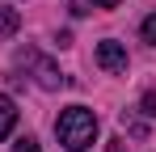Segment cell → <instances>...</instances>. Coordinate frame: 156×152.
Wrapping results in <instances>:
<instances>
[{"mask_svg":"<svg viewBox=\"0 0 156 152\" xmlns=\"http://www.w3.org/2000/svg\"><path fill=\"white\" fill-rule=\"evenodd\" d=\"M55 135H59L63 148L84 152L97 139V114H93L89 106H68V110H59V118H55Z\"/></svg>","mask_w":156,"mask_h":152,"instance_id":"obj_1","label":"cell"},{"mask_svg":"<svg viewBox=\"0 0 156 152\" xmlns=\"http://www.w3.org/2000/svg\"><path fill=\"white\" fill-rule=\"evenodd\" d=\"M97 63H101L105 72H127V47L122 42H114V38H105V42H97Z\"/></svg>","mask_w":156,"mask_h":152,"instance_id":"obj_2","label":"cell"},{"mask_svg":"<svg viewBox=\"0 0 156 152\" xmlns=\"http://www.w3.org/2000/svg\"><path fill=\"white\" fill-rule=\"evenodd\" d=\"M13 127H17V101L0 93V139H9V135H13Z\"/></svg>","mask_w":156,"mask_h":152,"instance_id":"obj_3","label":"cell"},{"mask_svg":"<svg viewBox=\"0 0 156 152\" xmlns=\"http://www.w3.org/2000/svg\"><path fill=\"white\" fill-rule=\"evenodd\" d=\"M17 30V9H0V34H13Z\"/></svg>","mask_w":156,"mask_h":152,"instance_id":"obj_4","label":"cell"},{"mask_svg":"<svg viewBox=\"0 0 156 152\" xmlns=\"http://www.w3.org/2000/svg\"><path fill=\"white\" fill-rule=\"evenodd\" d=\"M139 34H144V42H152V47H156V13H152V17H144Z\"/></svg>","mask_w":156,"mask_h":152,"instance_id":"obj_5","label":"cell"},{"mask_svg":"<svg viewBox=\"0 0 156 152\" xmlns=\"http://www.w3.org/2000/svg\"><path fill=\"white\" fill-rule=\"evenodd\" d=\"M13 152H42V148H38V139H34V135H21V139L13 144Z\"/></svg>","mask_w":156,"mask_h":152,"instance_id":"obj_6","label":"cell"},{"mask_svg":"<svg viewBox=\"0 0 156 152\" xmlns=\"http://www.w3.org/2000/svg\"><path fill=\"white\" fill-rule=\"evenodd\" d=\"M144 114H152V118H156V89L144 93Z\"/></svg>","mask_w":156,"mask_h":152,"instance_id":"obj_7","label":"cell"},{"mask_svg":"<svg viewBox=\"0 0 156 152\" xmlns=\"http://www.w3.org/2000/svg\"><path fill=\"white\" fill-rule=\"evenodd\" d=\"M114 4H122V0H93V9H114Z\"/></svg>","mask_w":156,"mask_h":152,"instance_id":"obj_8","label":"cell"},{"mask_svg":"<svg viewBox=\"0 0 156 152\" xmlns=\"http://www.w3.org/2000/svg\"><path fill=\"white\" fill-rule=\"evenodd\" d=\"M105 152H127V148H122V139H110V144H105Z\"/></svg>","mask_w":156,"mask_h":152,"instance_id":"obj_9","label":"cell"}]
</instances>
